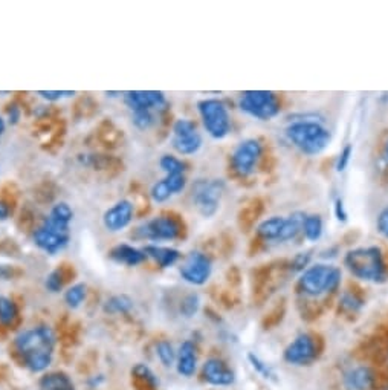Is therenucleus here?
<instances>
[{
	"label": "nucleus",
	"instance_id": "1",
	"mask_svg": "<svg viewBox=\"0 0 388 390\" xmlns=\"http://www.w3.org/2000/svg\"><path fill=\"white\" fill-rule=\"evenodd\" d=\"M55 334L49 326H34L22 331L14 340V346L25 368L31 372H45L49 368L55 350Z\"/></svg>",
	"mask_w": 388,
	"mask_h": 390
},
{
	"label": "nucleus",
	"instance_id": "2",
	"mask_svg": "<svg viewBox=\"0 0 388 390\" xmlns=\"http://www.w3.org/2000/svg\"><path fill=\"white\" fill-rule=\"evenodd\" d=\"M344 267L353 277L362 282L381 283L387 277L382 249L376 245L358 247L347 251L344 256Z\"/></svg>",
	"mask_w": 388,
	"mask_h": 390
},
{
	"label": "nucleus",
	"instance_id": "3",
	"mask_svg": "<svg viewBox=\"0 0 388 390\" xmlns=\"http://www.w3.org/2000/svg\"><path fill=\"white\" fill-rule=\"evenodd\" d=\"M286 136L297 149L309 156L320 155L332 143L330 130L316 120H297L286 127Z\"/></svg>",
	"mask_w": 388,
	"mask_h": 390
},
{
	"label": "nucleus",
	"instance_id": "4",
	"mask_svg": "<svg viewBox=\"0 0 388 390\" xmlns=\"http://www.w3.org/2000/svg\"><path fill=\"white\" fill-rule=\"evenodd\" d=\"M343 280V272L329 263H316L304 270L298 279V288L309 297L335 292Z\"/></svg>",
	"mask_w": 388,
	"mask_h": 390
},
{
	"label": "nucleus",
	"instance_id": "5",
	"mask_svg": "<svg viewBox=\"0 0 388 390\" xmlns=\"http://www.w3.org/2000/svg\"><path fill=\"white\" fill-rule=\"evenodd\" d=\"M197 112L203 129L212 139H224L231 132V115L224 101L219 98H203L197 101Z\"/></svg>",
	"mask_w": 388,
	"mask_h": 390
},
{
	"label": "nucleus",
	"instance_id": "6",
	"mask_svg": "<svg viewBox=\"0 0 388 390\" xmlns=\"http://www.w3.org/2000/svg\"><path fill=\"white\" fill-rule=\"evenodd\" d=\"M239 109L260 121H271L281 111L279 97L271 91H247L239 97Z\"/></svg>",
	"mask_w": 388,
	"mask_h": 390
},
{
	"label": "nucleus",
	"instance_id": "7",
	"mask_svg": "<svg viewBox=\"0 0 388 390\" xmlns=\"http://www.w3.org/2000/svg\"><path fill=\"white\" fill-rule=\"evenodd\" d=\"M224 192L225 182L222 179H197L192 187L194 208L205 219H211L219 212Z\"/></svg>",
	"mask_w": 388,
	"mask_h": 390
},
{
	"label": "nucleus",
	"instance_id": "8",
	"mask_svg": "<svg viewBox=\"0 0 388 390\" xmlns=\"http://www.w3.org/2000/svg\"><path fill=\"white\" fill-rule=\"evenodd\" d=\"M34 245L43 253L55 256L63 251L70 242V225L60 224L46 216L33 233Z\"/></svg>",
	"mask_w": 388,
	"mask_h": 390
},
{
	"label": "nucleus",
	"instance_id": "9",
	"mask_svg": "<svg viewBox=\"0 0 388 390\" xmlns=\"http://www.w3.org/2000/svg\"><path fill=\"white\" fill-rule=\"evenodd\" d=\"M182 233V225L171 216H157L134 230V237L150 242L176 240Z\"/></svg>",
	"mask_w": 388,
	"mask_h": 390
},
{
	"label": "nucleus",
	"instance_id": "10",
	"mask_svg": "<svg viewBox=\"0 0 388 390\" xmlns=\"http://www.w3.org/2000/svg\"><path fill=\"white\" fill-rule=\"evenodd\" d=\"M203 144L202 135L197 132L196 123L188 118H179L173 124L171 146L179 155H196Z\"/></svg>",
	"mask_w": 388,
	"mask_h": 390
},
{
	"label": "nucleus",
	"instance_id": "11",
	"mask_svg": "<svg viewBox=\"0 0 388 390\" xmlns=\"http://www.w3.org/2000/svg\"><path fill=\"white\" fill-rule=\"evenodd\" d=\"M263 153V146L258 139L249 138L235 146L231 155V166L237 175L242 178L249 176L256 170Z\"/></svg>",
	"mask_w": 388,
	"mask_h": 390
},
{
	"label": "nucleus",
	"instance_id": "12",
	"mask_svg": "<svg viewBox=\"0 0 388 390\" xmlns=\"http://www.w3.org/2000/svg\"><path fill=\"white\" fill-rule=\"evenodd\" d=\"M212 272V262L208 254L202 251H192L185 256L179 267V274L187 283L202 286L210 280Z\"/></svg>",
	"mask_w": 388,
	"mask_h": 390
},
{
	"label": "nucleus",
	"instance_id": "13",
	"mask_svg": "<svg viewBox=\"0 0 388 390\" xmlns=\"http://www.w3.org/2000/svg\"><path fill=\"white\" fill-rule=\"evenodd\" d=\"M123 100L130 112L155 111L161 114L167 107V97L161 91H129L124 93Z\"/></svg>",
	"mask_w": 388,
	"mask_h": 390
},
{
	"label": "nucleus",
	"instance_id": "14",
	"mask_svg": "<svg viewBox=\"0 0 388 390\" xmlns=\"http://www.w3.org/2000/svg\"><path fill=\"white\" fill-rule=\"evenodd\" d=\"M134 216V205L129 199H121L102 214V225L110 233H120L129 227Z\"/></svg>",
	"mask_w": 388,
	"mask_h": 390
},
{
	"label": "nucleus",
	"instance_id": "15",
	"mask_svg": "<svg viewBox=\"0 0 388 390\" xmlns=\"http://www.w3.org/2000/svg\"><path fill=\"white\" fill-rule=\"evenodd\" d=\"M284 361L294 366L312 363L316 357V345L312 335L300 334L298 337L284 349Z\"/></svg>",
	"mask_w": 388,
	"mask_h": 390
},
{
	"label": "nucleus",
	"instance_id": "16",
	"mask_svg": "<svg viewBox=\"0 0 388 390\" xmlns=\"http://www.w3.org/2000/svg\"><path fill=\"white\" fill-rule=\"evenodd\" d=\"M202 377L211 386L226 387L234 383V372L219 358H210L202 366Z\"/></svg>",
	"mask_w": 388,
	"mask_h": 390
},
{
	"label": "nucleus",
	"instance_id": "17",
	"mask_svg": "<svg viewBox=\"0 0 388 390\" xmlns=\"http://www.w3.org/2000/svg\"><path fill=\"white\" fill-rule=\"evenodd\" d=\"M109 257L115 263L125 265V267H138V265L144 263L148 257L144 253V249H139L129 244H120L115 245L109 251Z\"/></svg>",
	"mask_w": 388,
	"mask_h": 390
},
{
	"label": "nucleus",
	"instance_id": "18",
	"mask_svg": "<svg viewBox=\"0 0 388 390\" xmlns=\"http://www.w3.org/2000/svg\"><path fill=\"white\" fill-rule=\"evenodd\" d=\"M176 369L182 377H193L197 369V349L193 341H184L178 349Z\"/></svg>",
	"mask_w": 388,
	"mask_h": 390
},
{
	"label": "nucleus",
	"instance_id": "19",
	"mask_svg": "<svg viewBox=\"0 0 388 390\" xmlns=\"http://www.w3.org/2000/svg\"><path fill=\"white\" fill-rule=\"evenodd\" d=\"M142 249H144L148 259L155 260V263L160 265L161 268H171L173 265H176L180 259V253L176 248L162 247L157 244H147Z\"/></svg>",
	"mask_w": 388,
	"mask_h": 390
},
{
	"label": "nucleus",
	"instance_id": "20",
	"mask_svg": "<svg viewBox=\"0 0 388 390\" xmlns=\"http://www.w3.org/2000/svg\"><path fill=\"white\" fill-rule=\"evenodd\" d=\"M344 384L347 390H368L373 384V372L367 366H358L346 373Z\"/></svg>",
	"mask_w": 388,
	"mask_h": 390
},
{
	"label": "nucleus",
	"instance_id": "21",
	"mask_svg": "<svg viewBox=\"0 0 388 390\" xmlns=\"http://www.w3.org/2000/svg\"><path fill=\"white\" fill-rule=\"evenodd\" d=\"M284 219H286L284 216H272L260 222L257 227L258 237L266 242H279L284 227Z\"/></svg>",
	"mask_w": 388,
	"mask_h": 390
},
{
	"label": "nucleus",
	"instance_id": "22",
	"mask_svg": "<svg viewBox=\"0 0 388 390\" xmlns=\"http://www.w3.org/2000/svg\"><path fill=\"white\" fill-rule=\"evenodd\" d=\"M40 390H75V386L66 373L49 372L40 378Z\"/></svg>",
	"mask_w": 388,
	"mask_h": 390
},
{
	"label": "nucleus",
	"instance_id": "23",
	"mask_svg": "<svg viewBox=\"0 0 388 390\" xmlns=\"http://www.w3.org/2000/svg\"><path fill=\"white\" fill-rule=\"evenodd\" d=\"M306 219V213L303 212H294L290 213L286 219H284V227L280 236V244L295 239L300 233L303 231V224Z\"/></svg>",
	"mask_w": 388,
	"mask_h": 390
},
{
	"label": "nucleus",
	"instance_id": "24",
	"mask_svg": "<svg viewBox=\"0 0 388 390\" xmlns=\"http://www.w3.org/2000/svg\"><path fill=\"white\" fill-rule=\"evenodd\" d=\"M132 309H133V300L125 294L112 295V297H109L104 303V312L109 315L129 314Z\"/></svg>",
	"mask_w": 388,
	"mask_h": 390
},
{
	"label": "nucleus",
	"instance_id": "25",
	"mask_svg": "<svg viewBox=\"0 0 388 390\" xmlns=\"http://www.w3.org/2000/svg\"><path fill=\"white\" fill-rule=\"evenodd\" d=\"M303 236L309 242H316L323 237L324 233V222L320 214H306V219L303 224Z\"/></svg>",
	"mask_w": 388,
	"mask_h": 390
},
{
	"label": "nucleus",
	"instance_id": "26",
	"mask_svg": "<svg viewBox=\"0 0 388 390\" xmlns=\"http://www.w3.org/2000/svg\"><path fill=\"white\" fill-rule=\"evenodd\" d=\"M19 318L17 305L10 299L0 295V325L5 327H11L15 325Z\"/></svg>",
	"mask_w": 388,
	"mask_h": 390
},
{
	"label": "nucleus",
	"instance_id": "27",
	"mask_svg": "<svg viewBox=\"0 0 388 390\" xmlns=\"http://www.w3.org/2000/svg\"><path fill=\"white\" fill-rule=\"evenodd\" d=\"M87 295V286L84 283H74L65 292V302L70 309H77L83 305Z\"/></svg>",
	"mask_w": 388,
	"mask_h": 390
},
{
	"label": "nucleus",
	"instance_id": "28",
	"mask_svg": "<svg viewBox=\"0 0 388 390\" xmlns=\"http://www.w3.org/2000/svg\"><path fill=\"white\" fill-rule=\"evenodd\" d=\"M157 112L155 111H134L130 112L132 124L139 130H148L152 129L157 121Z\"/></svg>",
	"mask_w": 388,
	"mask_h": 390
},
{
	"label": "nucleus",
	"instance_id": "29",
	"mask_svg": "<svg viewBox=\"0 0 388 390\" xmlns=\"http://www.w3.org/2000/svg\"><path fill=\"white\" fill-rule=\"evenodd\" d=\"M47 216L60 224L70 225L74 221V210L68 204V202H57V204L52 205L51 212Z\"/></svg>",
	"mask_w": 388,
	"mask_h": 390
},
{
	"label": "nucleus",
	"instance_id": "30",
	"mask_svg": "<svg viewBox=\"0 0 388 390\" xmlns=\"http://www.w3.org/2000/svg\"><path fill=\"white\" fill-rule=\"evenodd\" d=\"M160 167L165 175H185V162L178 156L164 155L160 159Z\"/></svg>",
	"mask_w": 388,
	"mask_h": 390
},
{
	"label": "nucleus",
	"instance_id": "31",
	"mask_svg": "<svg viewBox=\"0 0 388 390\" xmlns=\"http://www.w3.org/2000/svg\"><path fill=\"white\" fill-rule=\"evenodd\" d=\"M156 355L160 358V361L165 366V368H171V366L176 364V357L178 352L174 350L173 345L167 340H161L156 345Z\"/></svg>",
	"mask_w": 388,
	"mask_h": 390
},
{
	"label": "nucleus",
	"instance_id": "32",
	"mask_svg": "<svg viewBox=\"0 0 388 390\" xmlns=\"http://www.w3.org/2000/svg\"><path fill=\"white\" fill-rule=\"evenodd\" d=\"M65 282H66L65 270L60 267V268H55L54 271L49 272V274H47V277L45 280V286H46L47 291L55 294V292H60L63 290Z\"/></svg>",
	"mask_w": 388,
	"mask_h": 390
},
{
	"label": "nucleus",
	"instance_id": "33",
	"mask_svg": "<svg viewBox=\"0 0 388 390\" xmlns=\"http://www.w3.org/2000/svg\"><path fill=\"white\" fill-rule=\"evenodd\" d=\"M132 372H133L134 377L139 378L141 381H144V383L152 389H156L157 386H160V380H157V377L155 375V372L150 369L148 366L138 363L137 366H134Z\"/></svg>",
	"mask_w": 388,
	"mask_h": 390
},
{
	"label": "nucleus",
	"instance_id": "34",
	"mask_svg": "<svg viewBox=\"0 0 388 390\" xmlns=\"http://www.w3.org/2000/svg\"><path fill=\"white\" fill-rule=\"evenodd\" d=\"M150 198L156 204H162V202H167L170 198H173V193L170 192L169 185L165 184L164 179H161V181L155 182L152 189H150Z\"/></svg>",
	"mask_w": 388,
	"mask_h": 390
},
{
	"label": "nucleus",
	"instance_id": "35",
	"mask_svg": "<svg viewBox=\"0 0 388 390\" xmlns=\"http://www.w3.org/2000/svg\"><path fill=\"white\" fill-rule=\"evenodd\" d=\"M199 306H201V299H199V295L192 292V294H188L184 297V300L180 302V312H182V315L189 318V317H193L197 311H199Z\"/></svg>",
	"mask_w": 388,
	"mask_h": 390
},
{
	"label": "nucleus",
	"instance_id": "36",
	"mask_svg": "<svg viewBox=\"0 0 388 390\" xmlns=\"http://www.w3.org/2000/svg\"><path fill=\"white\" fill-rule=\"evenodd\" d=\"M248 360H249V363H251V366H252V369H254L256 372H258L260 375L263 377V378L271 380V378L275 377V373H274V370L271 369V366L266 364L265 361H261L257 355L249 354V355H248Z\"/></svg>",
	"mask_w": 388,
	"mask_h": 390
},
{
	"label": "nucleus",
	"instance_id": "37",
	"mask_svg": "<svg viewBox=\"0 0 388 390\" xmlns=\"http://www.w3.org/2000/svg\"><path fill=\"white\" fill-rule=\"evenodd\" d=\"M165 184L169 185L170 192L174 194H179L185 190L187 187V176L185 175H165Z\"/></svg>",
	"mask_w": 388,
	"mask_h": 390
},
{
	"label": "nucleus",
	"instance_id": "38",
	"mask_svg": "<svg viewBox=\"0 0 388 390\" xmlns=\"http://www.w3.org/2000/svg\"><path fill=\"white\" fill-rule=\"evenodd\" d=\"M311 260H312V256L309 251L298 253V254L294 256V259L290 260V270L295 271V272H303L304 270L309 268Z\"/></svg>",
	"mask_w": 388,
	"mask_h": 390
},
{
	"label": "nucleus",
	"instance_id": "39",
	"mask_svg": "<svg viewBox=\"0 0 388 390\" xmlns=\"http://www.w3.org/2000/svg\"><path fill=\"white\" fill-rule=\"evenodd\" d=\"M38 95H40L46 101H61L65 98H72L75 95L74 91H38Z\"/></svg>",
	"mask_w": 388,
	"mask_h": 390
},
{
	"label": "nucleus",
	"instance_id": "40",
	"mask_svg": "<svg viewBox=\"0 0 388 390\" xmlns=\"http://www.w3.org/2000/svg\"><path fill=\"white\" fill-rule=\"evenodd\" d=\"M362 300L358 297L356 294H352V292H344L343 294V297H341V306L347 311H350V312H356V311H359L362 308Z\"/></svg>",
	"mask_w": 388,
	"mask_h": 390
},
{
	"label": "nucleus",
	"instance_id": "41",
	"mask_svg": "<svg viewBox=\"0 0 388 390\" xmlns=\"http://www.w3.org/2000/svg\"><path fill=\"white\" fill-rule=\"evenodd\" d=\"M352 155H353V146L352 144H347L343 147V150L339 152L338 155V159H336V171H344L348 166V162L352 159Z\"/></svg>",
	"mask_w": 388,
	"mask_h": 390
},
{
	"label": "nucleus",
	"instance_id": "42",
	"mask_svg": "<svg viewBox=\"0 0 388 390\" xmlns=\"http://www.w3.org/2000/svg\"><path fill=\"white\" fill-rule=\"evenodd\" d=\"M376 231L388 240V205L384 207L376 217Z\"/></svg>",
	"mask_w": 388,
	"mask_h": 390
},
{
	"label": "nucleus",
	"instance_id": "43",
	"mask_svg": "<svg viewBox=\"0 0 388 390\" xmlns=\"http://www.w3.org/2000/svg\"><path fill=\"white\" fill-rule=\"evenodd\" d=\"M20 116H22V109L19 107V104H15V103L8 104L6 120H8V123L11 124V126H15V124L20 121Z\"/></svg>",
	"mask_w": 388,
	"mask_h": 390
},
{
	"label": "nucleus",
	"instance_id": "44",
	"mask_svg": "<svg viewBox=\"0 0 388 390\" xmlns=\"http://www.w3.org/2000/svg\"><path fill=\"white\" fill-rule=\"evenodd\" d=\"M334 212H335V217H336V221L338 222H347L348 219V214H347V210H346V205H344V201L341 198H338L335 201V205H334Z\"/></svg>",
	"mask_w": 388,
	"mask_h": 390
},
{
	"label": "nucleus",
	"instance_id": "45",
	"mask_svg": "<svg viewBox=\"0 0 388 390\" xmlns=\"http://www.w3.org/2000/svg\"><path fill=\"white\" fill-rule=\"evenodd\" d=\"M11 213H13V208H11V205L8 204L6 201H2V199H0V222H3V221H8V219H10Z\"/></svg>",
	"mask_w": 388,
	"mask_h": 390
},
{
	"label": "nucleus",
	"instance_id": "46",
	"mask_svg": "<svg viewBox=\"0 0 388 390\" xmlns=\"http://www.w3.org/2000/svg\"><path fill=\"white\" fill-rule=\"evenodd\" d=\"M5 130H6V123H5V120L2 118V115H0V135H3V134H5Z\"/></svg>",
	"mask_w": 388,
	"mask_h": 390
},
{
	"label": "nucleus",
	"instance_id": "47",
	"mask_svg": "<svg viewBox=\"0 0 388 390\" xmlns=\"http://www.w3.org/2000/svg\"><path fill=\"white\" fill-rule=\"evenodd\" d=\"M107 97H116V95H121V92H106Z\"/></svg>",
	"mask_w": 388,
	"mask_h": 390
},
{
	"label": "nucleus",
	"instance_id": "48",
	"mask_svg": "<svg viewBox=\"0 0 388 390\" xmlns=\"http://www.w3.org/2000/svg\"><path fill=\"white\" fill-rule=\"evenodd\" d=\"M385 156L388 158V139H387V143H385Z\"/></svg>",
	"mask_w": 388,
	"mask_h": 390
}]
</instances>
